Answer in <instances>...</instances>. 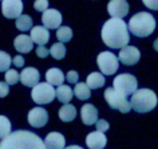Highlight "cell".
Listing matches in <instances>:
<instances>
[{
	"label": "cell",
	"instance_id": "1",
	"mask_svg": "<svg viewBox=\"0 0 158 149\" xmlns=\"http://www.w3.org/2000/svg\"><path fill=\"white\" fill-rule=\"evenodd\" d=\"M101 35L103 43L110 49H123L130 40L129 30L123 19H109L102 27Z\"/></svg>",
	"mask_w": 158,
	"mask_h": 149
},
{
	"label": "cell",
	"instance_id": "2",
	"mask_svg": "<svg viewBox=\"0 0 158 149\" xmlns=\"http://www.w3.org/2000/svg\"><path fill=\"white\" fill-rule=\"evenodd\" d=\"M0 149H46L44 141L28 130H16L0 141Z\"/></svg>",
	"mask_w": 158,
	"mask_h": 149
},
{
	"label": "cell",
	"instance_id": "3",
	"mask_svg": "<svg viewBox=\"0 0 158 149\" xmlns=\"http://www.w3.org/2000/svg\"><path fill=\"white\" fill-rule=\"evenodd\" d=\"M127 30L138 38H146L156 30V19L149 12H138L129 20Z\"/></svg>",
	"mask_w": 158,
	"mask_h": 149
},
{
	"label": "cell",
	"instance_id": "4",
	"mask_svg": "<svg viewBox=\"0 0 158 149\" xmlns=\"http://www.w3.org/2000/svg\"><path fill=\"white\" fill-rule=\"evenodd\" d=\"M157 96L153 90L150 89H138L131 96V109H134L138 113H148L152 112L157 106Z\"/></svg>",
	"mask_w": 158,
	"mask_h": 149
},
{
	"label": "cell",
	"instance_id": "5",
	"mask_svg": "<svg viewBox=\"0 0 158 149\" xmlns=\"http://www.w3.org/2000/svg\"><path fill=\"white\" fill-rule=\"evenodd\" d=\"M114 90L121 94L123 97H127V96H133L134 93L137 92V86H138V82H137V78L131 75V74H119L114 78Z\"/></svg>",
	"mask_w": 158,
	"mask_h": 149
},
{
	"label": "cell",
	"instance_id": "6",
	"mask_svg": "<svg viewBox=\"0 0 158 149\" xmlns=\"http://www.w3.org/2000/svg\"><path fill=\"white\" fill-rule=\"evenodd\" d=\"M31 97L36 105H46L52 102L54 98L56 97V93H55V89L52 86L44 82V83H38L35 87H32Z\"/></svg>",
	"mask_w": 158,
	"mask_h": 149
},
{
	"label": "cell",
	"instance_id": "7",
	"mask_svg": "<svg viewBox=\"0 0 158 149\" xmlns=\"http://www.w3.org/2000/svg\"><path fill=\"white\" fill-rule=\"evenodd\" d=\"M105 100L109 104L111 109H117L121 113H129L131 110V105L127 101V98L118 94L115 90L111 87H107L105 90Z\"/></svg>",
	"mask_w": 158,
	"mask_h": 149
},
{
	"label": "cell",
	"instance_id": "8",
	"mask_svg": "<svg viewBox=\"0 0 158 149\" xmlns=\"http://www.w3.org/2000/svg\"><path fill=\"white\" fill-rule=\"evenodd\" d=\"M98 66L101 69V73L105 75H113L118 71L119 67V61L111 51H102L97 58Z\"/></svg>",
	"mask_w": 158,
	"mask_h": 149
},
{
	"label": "cell",
	"instance_id": "9",
	"mask_svg": "<svg viewBox=\"0 0 158 149\" xmlns=\"http://www.w3.org/2000/svg\"><path fill=\"white\" fill-rule=\"evenodd\" d=\"M23 2L20 0H4L2 3V12L7 19H18L22 16Z\"/></svg>",
	"mask_w": 158,
	"mask_h": 149
},
{
	"label": "cell",
	"instance_id": "10",
	"mask_svg": "<svg viewBox=\"0 0 158 149\" xmlns=\"http://www.w3.org/2000/svg\"><path fill=\"white\" fill-rule=\"evenodd\" d=\"M62 15L58 10L54 8H48L47 11H44L42 15V22H43V27L47 30H55L59 28L62 24Z\"/></svg>",
	"mask_w": 158,
	"mask_h": 149
},
{
	"label": "cell",
	"instance_id": "11",
	"mask_svg": "<svg viewBox=\"0 0 158 149\" xmlns=\"http://www.w3.org/2000/svg\"><path fill=\"white\" fill-rule=\"evenodd\" d=\"M141 58L139 50L134 46H126L123 49H121L119 55H118V61L122 62V65L125 66H133L135 65Z\"/></svg>",
	"mask_w": 158,
	"mask_h": 149
},
{
	"label": "cell",
	"instance_id": "12",
	"mask_svg": "<svg viewBox=\"0 0 158 149\" xmlns=\"http://www.w3.org/2000/svg\"><path fill=\"white\" fill-rule=\"evenodd\" d=\"M48 121V114L47 110L43 108H34L28 113V122L34 128H43Z\"/></svg>",
	"mask_w": 158,
	"mask_h": 149
},
{
	"label": "cell",
	"instance_id": "13",
	"mask_svg": "<svg viewBox=\"0 0 158 149\" xmlns=\"http://www.w3.org/2000/svg\"><path fill=\"white\" fill-rule=\"evenodd\" d=\"M107 11L110 16L122 19L129 14V3L126 0H113L107 4Z\"/></svg>",
	"mask_w": 158,
	"mask_h": 149
},
{
	"label": "cell",
	"instance_id": "14",
	"mask_svg": "<svg viewBox=\"0 0 158 149\" xmlns=\"http://www.w3.org/2000/svg\"><path fill=\"white\" fill-rule=\"evenodd\" d=\"M40 74L35 67H26L20 73V82L27 87H35L39 83Z\"/></svg>",
	"mask_w": 158,
	"mask_h": 149
},
{
	"label": "cell",
	"instance_id": "15",
	"mask_svg": "<svg viewBox=\"0 0 158 149\" xmlns=\"http://www.w3.org/2000/svg\"><path fill=\"white\" fill-rule=\"evenodd\" d=\"M107 144V138L103 133L101 132H93L89 133L87 137H86V145L90 149H103Z\"/></svg>",
	"mask_w": 158,
	"mask_h": 149
},
{
	"label": "cell",
	"instance_id": "16",
	"mask_svg": "<svg viewBox=\"0 0 158 149\" xmlns=\"http://www.w3.org/2000/svg\"><path fill=\"white\" fill-rule=\"evenodd\" d=\"M81 118L85 125H94L98 121V110L94 105L86 104L81 109Z\"/></svg>",
	"mask_w": 158,
	"mask_h": 149
},
{
	"label": "cell",
	"instance_id": "17",
	"mask_svg": "<svg viewBox=\"0 0 158 149\" xmlns=\"http://www.w3.org/2000/svg\"><path fill=\"white\" fill-rule=\"evenodd\" d=\"M44 147H46V149H64L66 140L60 133L51 132L47 134L46 140H44Z\"/></svg>",
	"mask_w": 158,
	"mask_h": 149
},
{
	"label": "cell",
	"instance_id": "18",
	"mask_svg": "<svg viewBox=\"0 0 158 149\" xmlns=\"http://www.w3.org/2000/svg\"><path fill=\"white\" fill-rule=\"evenodd\" d=\"M31 40L39 46H44L50 40V31L44 28L43 26L32 27V30H31Z\"/></svg>",
	"mask_w": 158,
	"mask_h": 149
},
{
	"label": "cell",
	"instance_id": "19",
	"mask_svg": "<svg viewBox=\"0 0 158 149\" xmlns=\"http://www.w3.org/2000/svg\"><path fill=\"white\" fill-rule=\"evenodd\" d=\"M14 45H15L16 51L22 54L30 53L34 49V42L31 40V36H27V35H18L14 40Z\"/></svg>",
	"mask_w": 158,
	"mask_h": 149
},
{
	"label": "cell",
	"instance_id": "20",
	"mask_svg": "<svg viewBox=\"0 0 158 149\" xmlns=\"http://www.w3.org/2000/svg\"><path fill=\"white\" fill-rule=\"evenodd\" d=\"M46 82L50 83L51 86H62L63 82H64V74H63L59 69H50L47 70L46 73Z\"/></svg>",
	"mask_w": 158,
	"mask_h": 149
},
{
	"label": "cell",
	"instance_id": "21",
	"mask_svg": "<svg viewBox=\"0 0 158 149\" xmlns=\"http://www.w3.org/2000/svg\"><path fill=\"white\" fill-rule=\"evenodd\" d=\"M105 83H106V81H105L103 74L95 73V71L90 73V75L87 77V79H86V85L90 87V90H91V89H99Z\"/></svg>",
	"mask_w": 158,
	"mask_h": 149
},
{
	"label": "cell",
	"instance_id": "22",
	"mask_svg": "<svg viewBox=\"0 0 158 149\" xmlns=\"http://www.w3.org/2000/svg\"><path fill=\"white\" fill-rule=\"evenodd\" d=\"M75 117H77V109H75L74 105H63L60 110H59V118L63 122H71Z\"/></svg>",
	"mask_w": 158,
	"mask_h": 149
},
{
	"label": "cell",
	"instance_id": "23",
	"mask_svg": "<svg viewBox=\"0 0 158 149\" xmlns=\"http://www.w3.org/2000/svg\"><path fill=\"white\" fill-rule=\"evenodd\" d=\"M55 93H56V97H58V100L60 101L62 104H64L67 105L70 102L71 100H73V96H74V92L71 90L70 86H67V85H62V86H59V87L55 90Z\"/></svg>",
	"mask_w": 158,
	"mask_h": 149
},
{
	"label": "cell",
	"instance_id": "24",
	"mask_svg": "<svg viewBox=\"0 0 158 149\" xmlns=\"http://www.w3.org/2000/svg\"><path fill=\"white\" fill-rule=\"evenodd\" d=\"M74 94L78 100L81 101H86L89 100L90 96H91V92H90V87L86 83H77L75 85V89H74Z\"/></svg>",
	"mask_w": 158,
	"mask_h": 149
},
{
	"label": "cell",
	"instance_id": "25",
	"mask_svg": "<svg viewBox=\"0 0 158 149\" xmlns=\"http://www.w3.org/2000/svg\"><path fill=\"white\" fill-rule=\"evenodd\" d=\"M16 27L20 31L32 30V19H31L30 15H22L16 19Z\"/></svg>",
	"mask_w": 158,
	"mask_h": 149
},
{
	"label": "cell",
	"instance_id": "26",
	"mask_svg": "<svg viewBox=\"0 0 158 149\" xmlns=\"http://www.w3.org/2000/svg\"><path fill=\"white\" fill-rule=\"evenodd\" d=\"M56 38L60 43L69 42V40H71V38H73V30L67 26L59 27V28L56 30Z\"/></svg>",
	"mask_w": 158,
	"mask_h": 149
},
{
	"label": "cell",
	"instance_id": "27",
	"mask_svg": "<svg viewBox=\"0 0 158 149\" xmlns=\"http://www.w3.org/2000/svg\"><path fill=\"white\" fill-rule=\"evenodd\" d=\"M50 54L54 59H63L66 55V47L63 43H55L50 49Z\"/></svg>",
	"mask_w": 158,
	"mask_h": 149
},
{
	"label": "cell",
	"instance_id": "28",
	"mask_svg": "<svg viewBox=\"0 0 158 149\" xmlns=\"http://www.w3.org/2000/svg\"><path fill=\"white\" fill-rule=\"evenodd\" d=\"M11 134V122L6 116H0V138H6Z\"/></svg>",
	"mask_w": 158,
	"mask_h": 149
},
{
	"label": "cell",
	"instance_id": "29",
	"mask_svg": "<svg viewBox=\"0 0 158 149\" xmlns=\"http://www.w3.org/2000/svg\"><path fill=\"white\" fill-rule=\"evenodd\" d=\"M12 63V58L6 51H0V71H8Z\"/></svg>",
	"mask_w": 158,
	"mask_h": 149
},
{
	"label": "cell",
	"instance_id": "30",
	"mask_svg": "<svg viewBox=\"0 0 158 149\" xmlns=\"http://www.w3.org/2000/svg\"><path fill=\"white\" fill-rule=\"evenodd\" d=\"M20 81V74L16 70L10 69L8 71H6V83L7 85H15Z\"/></svg>",
	"mask_w": 158,
	"mask_h": 149
},
{
	"label": "cell",
	"instance_id": "31",
	"mask_svg": "<svg viewBox=\"0 0 158 149\" xmlns=\"http://www.w3.org/2000/svg\"><path fill=\"white\" fill-rule=\"evenodd\" d=\"M34 8L39 12H44V11L48 10V2L47 0H38V2L34 3Z\"/></svg>",
	"mask_w": 158,
	"mask_h": 149
},
{
	"label": "cell",
	"instance_id": "32",
	"mask_svg": "<svg viewBox=\"0 0 158 149\" xmlns=\"http://www.w3.org/2000/svg\"><path fill=\"white\" fill-rule=\"evenodd\" d=\"M97 130L98 132H101V133H105L106 130H109V128H110V125L109 122L106 120H99V121H97Z\"/></svg>",
	"mask_w": 158,
	"mask_h": 149
},
{
	"label": "cell",
	"instance_id": "33",
	"mask_svg": "<svg viewBox=\"0 0 158 149\" xmlns=\"http://www.w3.org/2000/svg\"><path fill=\"white\" fill-rule=\"evenodd\" d=\"M66 79L69 81V83H78V79H79L78 73H77V71H74V70H71V71L67 73Z\"/></svg>",
	"mask_w": 158,
	"mask_h": 149
},
{
	"label": "cell",
	"instance_id": "34",
	"mask_svg": "<svg viewBox=\"0 0 158 149\" xmlns=\"http://www.w3.org/2000/svg\"><path fill=\"white\" fill-rule=\"evenodd\" d=\"M8 93H10V85L4 83V82H0V98L7 97Z\"/></svg>",
	"mask_w": 158,
	"mask_h": 149
},
{
	"label": "cell",
	"instance_id": "35",
	"mask_svg": "<svg viewBox=\"0 0 158 149\" xmlns=\"http://www.w3.org/2000/svg\"><path fill=\"white\" fill-rule=\"evenodd\" d=\"M48 54H50V50H47L44 46H39L36 49V55L39 58H46Z\"/></svg>",
	"mask_w": 158,
	"mask_h": 149
},
{
	"label": "cell",
	"instance_id": "36",
	"mask_svg": "<svg viewBox=\"0 0 158 149\" xmlns=\"http://www.w3.org/2000/svg\"><path fill=\"white\" fill-rule=\"evenodd\" d=\"M143 4L148 7V8H150V10H156V11H158V0H143Z\"/></svg>",
	"mask_w": 158,
	"mask_h": 149
},
{
	"label": "cell",
	"instance_id": "37",
	"mask_svg": "<svg viewBox=\"0 0 158 149\" xmlns=\"http://www.w3.org/2000/svg\"><path fill=\"white\" fill-rule=\"evenodd\" d=\"M12 63H15L16 67H23V65H24V59H23L22 55H16L12 59Z\"/></svg>",
	"mask_w": 158,
	"mask_h": 149
},
{
	"label": "cell",
	"instance_id": "38",
	"mask_svg": "<svg viewBox=\"0 0 158 149\" xmlns=\"http://www.w3.org/2000/svg\"><path fill=\"white\" fill-rule=\"evenodd\" d=\"M64 149H83L82 147H78V145H70V147H67Z\"/></svg>",
	"mask_w": 158,
	"mask_h": 149
},
{
	"label": "cell",
	"instance_id": "39",
	"mask_svg": "<svg viewBox=\"0 0 158 149\" xmlns=\"http://www.w3.org/2000/svg\"><path fill=\"white\" fill-rule=\"evenodd\" d=\"M154 49H156V51H158V38L154 40Z\"/></svg>",
	"mask_w": 158,
	"mask_h": 149
}]
</instances>
